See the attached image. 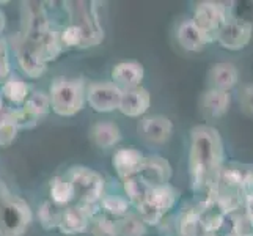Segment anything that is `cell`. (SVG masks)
<instances>
[{"label":"cell","instance_id":"obj_1","mask_svg":"<svg viewBox=\"0 0 253 236\" xmlns=\"http://www.w3.org/2000/svg\"><path fill=\"white\" fill-rule=\"evenodd\" d=\"M223 142L219 131L198 125L190 131L189 175L198 205L215 202L223 167Z\"/></svg>","mask_w":253,"mask_h":236},{"label":"cell","instance_id":"obj_2","mask_svg":"<svg viewBox=\"0 0 253 236\" xmlns=\"http://www.w3.org/2000/svg\"><path fill=\"white\" fill-rule=\"evenodd\" d=\"M50 107L60 117H74L86 102V85L84 79L57 77L49 89Z\"/></svg>","mask_w":253,"mask_h":236},{"label":"cell","instance_id":"obj_3","mask_svg":"<svg viewBox=\"0 0 253 236\" xmlns=\"http://www.w3.org/2000/svg\"><path fill=\"white\" fill-rule=\"evenodd\" d=\"M29 203L0 183V236H22L32 224Z\"/></svg>","mask_w":253,"mask_h":236},{"label":"cell","instance_id":"obj_4","mask_svg":"<svg viewBox=\"0 0 253 236\" xmlns=\"http://www.w3.org/2000/svg\"><path fill=\"white\" fill-rule=\"evenodd\" d=\"M179 195V190L171 185L151 188L145 202L137 206V214L148 227L159 225L165 214L178 203Z\"/></svg>","mask_w":253,"mask_h":236},{"label":"cell","instance_id":"obj_5","mask_svg":"<svg viewBox=\"0 0 253 236\" xmlns=\"http://www.w3.org/2000/svg\"><path fill=\"white\" fill-rule=\"evenodd\" d=\"M66 10L69 13V21L77 25L84 33L82 47L98 46L104 40V29L99 22L98 3L96 2H68Z\"/></svg>","mask_w":253,"mask_h":236},{"label":"cell","instance_id":"obj_6","mask_svg":"<svg viewBox=\"0 0 253 236\" xmlns=\"http://www.w3.org/2000/svg\"><path fill=\"white\" fill-rule=\"evenodd\" d=\"M231 5L233 3L212 2V0H206V2L197 3L192 21H194L197 24V27L206 35L209 43H214L220 29L231 19V17L236 16L234 6Z\"/></svg>","mask_w":253,"mask_h":236},{"label":"cell","instance_id":"obj_7","mask_svg":"<svg viewBox=\"0 0 253 236\" xmlns=\"http://www.w3.org/2000/svg\"><path fill=\"white\" fill-rule=\"evenodd\" d=\"M66 178L71 181L76 192V198L79 200V203L98 205L101 203L102 197L106 195L104 194L106 181H104L101 173L93 169L77 165V167L68 170Z\"/></svg>","mask_w":253,"mask_h":236},{"label":"cell","instance_id":"obj_8","mask_svg":"<svg viewBox=\"0 0 253 236\" xmlns=\"http://www.w3.org/2000/svg\"><path fill=\"white\" fill-rule=\"evenodd\" d=\"M253 40V22L234 16L217 33L215 43L228 50L246 49Z\"/></svg>","mask_w":253,"mask_h":236},{"label":"cell","instance_id":"obj_9","mask_svg":"<svg viewBox=\"0 0 253 236\" xmlns=\"http://www.w3.org/2000/svg\"><path fill=\"white\" fill-rule=\"evenodd\" d=\"M123 90L113 82H93L86 87V102L94 112L109 113L120 109Z\"/></svg>","mask_w":253,"mask_h":236},{"label":"cell","instance_id":"obj_10","mask_svg":"<svg viewBox=\"0 0 253 236\" xmlns=\"http://www.w3.org/2000/svg\"><path fill=\"white\" fill-rule=\"evenodd\" d=\"M98 205L77 203L63 209L62 219H60L58 230L65 235H79L88 230L91 219L96 216Z\"/></svg>","mask_w":253,"mask_h":236},{"label":"cell","instance_id":"obj_11","mask_svg":"<svg viewBox=\"0 0 253 236\" xmlns=\"http://www.w3.org/2000/svg\"><path fill=\"white\" fill-rule=\"evenodd\" d=\"M138 134L154 145L167 143L173 136L171 120L164 115H148L138 121Z\"/></svg>","mask_w":253,"mask_h":236},{"label":"cell","instance_id":"obj_12","mask_svg":"<svg viewBox=\"0 0 253 236\" xmlns=\"http://www.w3.org/2000/svg\"><path fill=\"white\" fill-rule=\"evenodd\" d=\"M146 156L137 148H120L112 157V165L121 180L140 175Z\"/></svg>","mask_w":253,"mask_h":236},{"label":"cell","instance_id":"obj_13","mask_svg":"<svg viewBox=\"0 0 253 236\" xmlns=\"http://www.w3.org/2000/svg\"><path fill=\"white\" fill-rule=\"evenodd\" d=\"M151 106V94L145 87H135V89L123 90L120 102V112L129 118H143Z\"/></svg>","mask_w":253,"mask_h":236},{"label":"cell","instance_id":"obj_14","mask_svg":"<svg viewBox=\"0 0 253 236\" xmlns=\"http://www.w3.org/2000/svg\"><path fill=\"white\" fill-rule=\"evenodd\" d=\"M171 175H173L171 165L165 157H162L159 154L146 156L143 169L140 172V178L148 186L156 188V186L170 185Z\"/></svg>","mask_w":253,"mask_h":236},{"label":"cell","instance_id":"obj_15","mask_svg":"<svg viewBox=\"0 0 253 236\" xmlns=\"http://www.w3.org/2000/svg\"><path fill=\"white\" fill-rule=\"evenodd\" d=\"M145 77V68L137 60H125L112 68V82L121 90L140 87Z\"/></svg>","mask_w":253,"mask_h":236},{"label":"cell","instance_id":"obj_16","mask_svg":"<svg viewBox=\"0 0 253 236\" xmlns=\"http://www.w3.org/2000/svg\"><path fill=\"white\" fill-rule=\"evenodd\" d=\"M176 41L187 52H202L209 45L208 37L197 27V24L192 19L181 21L178 24Z\"/></svg>","mask_w":253,"mask_h":236},{"label":"cell","instance_id":"obj_17","mask_svg":"<svg viewBox=\"0 0 253 236\" xmlns=\"http://www.w3.org/2000/svg\"><path fill=\"white\" fill-rule=\"evenodd\" d=\"M239 82V71L238 66L230 62H220L211 66L208 73V84L209 89L230 92Z\"/></svg>","mask_w":253,"mask_h":236},{"label":"cell","instance_id":"obj_18","mask_svg":"<svg viewBox=\"0 0 253 236\" xmlns=\"http://www.w3.org/2000/svg\"><path fill=\"white\" fill-rule=\"evenodd\" d=\"M231 94L230 92H222L215 89H208L202 96V110L209 118H222L230 110Z\"/></svg>","mask_w":253,"mask_h":236},{"label":"cell","instance_id":"obj_19","mask_svg":"<svg viewBox=\"0 0 253 236\" xmlns=\"http://www.w3.org/2000/svg\"><path fill=\"white\" fill-rule=\"evenodd\" d=\"M121 137V129L115 121H98L90 129V141L101 150H109L118 145Z\"/></svg>","mask_w":253,"mask_h":236},{"label":"cell","instance_id":"obj_20","mask_svg":"<svg viewBox=\"0 0 253 236\" xmlns=\"http://www.w3.org/2000/svg\"><path fill=\"white\" fill-rule=\"evenodd\" d=\"M200 221H202L205 230L209 235H214L215 232L220 230V227L225 222L226 214L222 211V208L217 205V202L208 203V205H197Z\"/></svg>","mask_w":253,"mask_h":236},{"label":"cell","instance_id":"obj_21","mask_svg":"<svg viewBox=\"0 0 253 236\" xmlns=\"http://www.w3.org/2000/svg\"><path fill=\"white\" fill-rule=\"evenodd\" d=\"M176 230L179 236H212L205 230L197 208L187 209L179 216Z\"/></svg>","mask_w":253,"mask_h":236},{"label":"cell","instance_id":"obj_22","mask_svg":"<svg viewBox=\"0 0 253 236\" xmlns=\"http://www.w3.org/2000/svg\"><path fill=\"white\" fill-rule=\"evenodd\" d=\"M50 200L58 206H68L71 200L76 198V192L74 188L71 185L66 177H55L54 180L50 181Z\"/></svg>","mask_w":253,"mask_h":236},{"label":"cell","instance_id":"obj_23","mask_svg":"<svg viewBox=\"0 0 253 236\" xmlns=\"http://www.w3.org/2000/svg\"><path fill=\"white\" fill-rule=\"evenodd\" d=\"M123 189L125 194L127 195V200L130 205H134L135 208L145 202V198L148 197V192H150L151 186H148L146 183L140 178V175L132 178L123 180Z\"/></svg>","mask_w":253,"mask_h":236},{"label":"cell","instance_id":"obj_24","mask_svg":"<svg viewBox=\"0 0 253 236\" xmlns=\"http://www.w3.org/2000/svg\"><path fill=\"white\" fill-rule=\"evenodd\" d=\"M244 175H246V170H242L238 164L223 165L219 177V189L242 190Z\"/></svg>","mask_w":253,"mask_h":236},{"label":"cell","instance_id":"obj_25","mask_svg":"<svg viewBox=\"0 0 253 236\" xmlns=\"http://www.w3.org/2000/svg\"><path fill=\"white\" fill-rule=\"evenodd\" d=\"M62 213H63V209H60L58 205H55L52 200H46V202H42L41 206L38 208V221L44 230L58 229L60 219H62Z\"/></svg>","mask_w":253,"mask_h":236},{"label":"cell","instance_id":"obj_26","mask_svg":"<svg viewBox=\"0 0 253 236\" xmlns=\"http://www.w3.org/2000/svg\"><path fill=\"white\" fill-rule=\"evenodd\" d=\"M2 94L14 104H22L29 98V85L22 79L11 76L2 87Z\"/></svg>","mask_w":253,"mask_h":236},{"label":"cell","instance_id":"obj_27","mask_svg":"<svg viewBox=\"0 0 253 236\" xmlns=\"http://www.w3.org/2000/svg\"><path fill=\"white\" fill-rule=\"evenodd\" d=\"M101 208L110 216H115V217H125L129 214V209H130V202L127 200V197L123 195H113V194H107L104 195L101 200Z\"/></svg>","mask_w":253,"mask_h":236},{"label":"cell","instance_id":"obj_28","mask_svg":"<svg viewBox=\"0 0 253 236\" xmlns=\"http://www.w3.org/2000/svg\"><path fill=\"white\" fill-rule=\"evenodd\" d=\"M88 230L93 236H120L118 230V221H113L107 214H96Z\"/></svg>","mask_w":253,"mask_h":236},{"label":"cell","instance_id":"obj_29","mask_svg":"<svg viewBox=\"0 0 253 236\" xmlns=\"http://www.w3.org/2000/svg\"><path fill=\"white\" fill-rule=\"evenodd\" d=\"M120 236H146L148 225L138 217V214H127L118 221Z\"/></svg>","mask_w":253,"mask_h":236},{"label":"cell","instance_id":"obj_30","mask_svg":"<svg viewBox=\"0 0 253 236\" xmlns=\"http://www.w3.org/2000/svg\"><path fill=\"white\" fill-rule=\"evenodd\" d=\"M24 109L30 112L33 117H37L41 120V117H44L49 113V110L52 109L50 107V98L49 94L42 93V92H35L32 93L27 101L24 102Z\"/></svg>","mask_w":253,"mask_h":236},{"label":"cell","instance_id":"obj_31","mask_svg":"<svg viewBox=\"0 0 253 236\" xmlns=\"http://www.w3.org/2000/svg\"><path fill=\"white\" fill-rule=\"evenodd\" d=\"M17 126L6 113H0V148H8L13 145L17 137Z\"/></svg>","mask_w":253,"mask_h":236},{"label":"cell","instance_id":"obj_32","mask_svg":"<svg viewBox=\"0 0 253 236\" xmlns=\"http://www.w3.org/2000/svg\"><path fill=\"white\" fill-rule=\"evenodd\" d=\"M62 45L63 47H82L84 33L77 25L69 22L65 29H62Z\"/></svg>","mask_w":253,"mask_h":236},{"label":"cell","instance_id":"obj_33","mask_svg":"<svg viewBox=\"0 0 253 236\" xmlns=\"http://www.w3.org/2000/svg\"><path fill=\"white\" fill-rule=\"evenodd\" d=\"M6 115L13 120V123L17 126V129H30L38 125L40 118L33 117L30 112H27L24 107L22 109H16L11 112H6Z\"/></svg>","mask_w":253,"mask_h":236},{"label":"cell","instance_id":"obj_34","mask_svg":"<svg viewBox=\"0 0 253 236\" xmlns=\"http://www.w3.org/2000/svg\"><path fill=\"white\" fill-rule=\"evenodd\" d=\"M231 235L233 236H253V221L250 214L242 213L233 217Z\"/></svg>","mask_w":253,"mask_h":236},{"label":"cell","instance_id":"obj_35","mask_svg":"<svg viewBox=\"0 0 253 236\" xmlns=\"http://www.w3.org/2000/svg\"><path fill=\"white\" fill-rule=\"evenodd\" d=\"M239 106L244 113L253 117V84L242 87L239 93Z\"/></svg>","mask_w":253,"mask_h":236},{"label":"cell","instance_id":"obj_36","mask_svg":"<svg viewBox=\"0 0 253 236\" xmlns=\"http://www.w3.org/2000/svg\"><path fill=\"white\" fill-rule=\"evenodd\" d=\"M10 73V60H8V49L5 40L0 38V84H5L6 76Z\"/></svg>","mask_w":253,"mask_h":236},{"label":"cell","instance_id":"obj_37","mask_svg":"<svg viewBox=\"0 0 253 236\" xmlns=\"http://www.w3.org/2000/svg\"><path fill=\"white\" fill-rule=\"evenodd\" d=\"M242 195L246 202H253V167L246 170L242 181Z\"/></svg>","mask_w":253,"mask_h":236},{"label":"cell","instance_id":"obj_38","mask_svg":"<svg viewBox=\"0 0 253 236\" xmlns=\"http://www.w3.org/2000/svg\"><path fill=\"white\" fill-rule=\"evenodd\" d=\"M246 213L250 214L252 221H253V202H246Z\"/></svg>","mask_w":253,"mask_h":236},{"label":"cell","instance_id":"obj_39","mask_svg":"<svg viewBox=\"0 0 253 236\" xmlns=\"http://www.w3.org/2000/svg\"><path fill=\"white\" fill-rule=\"evenodd\" d=\"M3 29H5V14L0 10V33L3 32Z\"/></svg>","mask_w":253,"mask_h":236},{"label":"cell","instance_id":"obj_40","mask_svg":"<svg viewBox=\"0 0 253 236\" xmlns=\"http://www.w3.org/2000/svg\"><path fill=\"white\" fill-rule=\"evenodd\" d=\"M3 110V101H2V96H0V113Z\"/></svg>","mask_w":253,"mask_h":236}]
</instances>
